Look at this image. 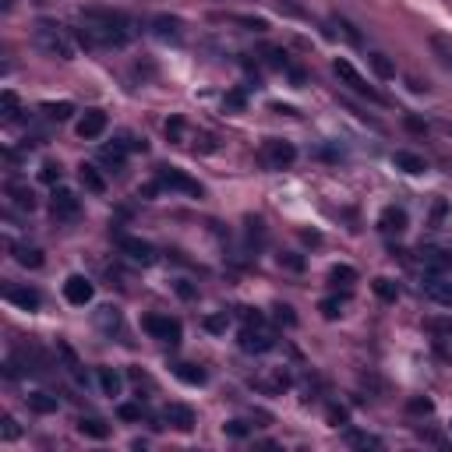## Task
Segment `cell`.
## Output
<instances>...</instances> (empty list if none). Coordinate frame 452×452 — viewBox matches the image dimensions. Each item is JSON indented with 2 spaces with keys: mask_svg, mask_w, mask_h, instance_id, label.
I'll use <instances>...</instances> for the list:
<instances>
[{
  "mask_svg": "<svg viewBox=\"0 0 452 452\" xmlns=\"http://www.w3.org/2000/svg\"><path fill=\"white\" fill-rule=\"evenodd\" d=\"M32 43H36L46 57H53V61H75V53H78L75 32L64 28V25H57V21H39V25L32 28Z\"/></svg>",
  "mask_w": 452,
  "mask_h": 452,
  "instance_id": "1",
  "label": "cell"
},
{
  "mask_svg": "<svg viewBox=\"0 0 452 452\" xmlns=\"http://www.w3.org/2000/svg\"><path fill=\"white\" fill-rule=\"evenodd\" d=\"M75 32V43L82 50H120L127 46L131 32L127 28H113V25H95V21H85L82 28H71Z\"/></svg>",
  "mask_w": 452,
  "mask_h": 452,
  "instance_id": "2",
  "label": "cell"
},
{
  "mask_svg": "<svg viewBox=\"0 0 452 452\" xmlns=\"http://www.w3.org/2000/svg\"><path fill=\"white\" fill-rule=\"evenodd\" d=\"M258 159H262V167H266V170H290V167L297 163V149H293V142L269 138V142L262 145Z\"/></svg>",
  "mask_w": 452,
  "mask_h": 452,
  "instance_id": "3",
  "label": "cell"
},
{
  "mask_svg": "<svg viewBox=\"0 0 452 452\" xmlns=\"http://www.w3.org/2000/svg\"><path fill=\"white\" fill-rule=\"evenodd\" d=\"M272 347H275V332L266 322H255V325L241 329V350L244 354H269Z\"/></svg>",
  "mask_w": 452,
  "mask_h": 452,
  "instance_id": "4",
  "label": "cell"
},
{
  "mask_svg": "<svg viewBox=\"0 0 452 452\" xmlns=\"http://www.w3.org/2000/svg\"><path fill=\"white\" fill-rule=\"evenodd\" d=\"M156 184H159L163 191H181L187 198H201V184L194 181V177H187L184 170H174V167H159Z\"/></svg>",
  "mask_w": 452,
  "mask_h": 452,
  "instance_id": "5",
  "label": "cell"
},
{
  "mask_svg": "<svg viewBox=\"0 0 452 452\" xmlns=\"http://www.w3.org/2000/svg\"><path fill=\"white\" fill-rule=\"evenodd\" d=\"M142 329L152 336V340H159V343H181V322L177 318H170V315H149L145 322H142Z\"/></svg>",
  "mask_w": 452,
  "mask_h": 452,
  "instance_id": "6",
  "label": "cell"
},
{
  "mask_svg": "<svg viewBox=\"0 0 452 452\" xmlns=\"http://www.w3.org/2000/svg\"><path fill=\"white\" fill-rule=\"evenodd\" d=\"M332 71H336V78H340V82H343V85H347L350 92H357V95L371 99V103H382V95H378V92H374L371 85H367V82H364L361 71H357L350 61H336V64H332Z\"/></svg>",
  "mask_w": 452,
  "mask_h": 452,
  "instance_id": "7",
  "label": "cell"
},
{
  "mask_svg": "<svg viewBox=\"0 0 452 452\" xmlns=\"http://www.w3.org/2000/svg\"><path fill=\"white\" fill-rule=\"evenodd\" d=\"M50 212H53V219H78V212H82V201H78V194L75 191H68V187H57L53 191V201H50Z\"/></svg>",
  "mask_w": 452,
  "mask_h": 452,
  "instance_id": "8",
  "label": "cell"
},
{
  "mask_svg": "<svg viewBox=\"0 0 452 452\" xmlns=\"http://www.w3.org/2000/svg\"><path fill=\"white\" fill-rule=\"evenodd\" d=\"M152 36L163 39V43H181L184 39L181 18H174V14H156V18H152Z\"/></svg>",
  "mask_w": 452,
  "mask_h": 452,
  "instance_id": "9",
  "label": "cell"
},
{
  "mask_svg": "<svg viewBox=\"0 0 452 452\" xmlns=\"http://www.w3.org/2000/svg\"><path fill=\"white\" fill-rule=\"evenodd\" d=\"M120 251L131 262H138V266H152L156 262V248L149 241H138V237H120Z\"/></svg>",
  "mask_w": 452,
  "mask_h": 452,
  "instance_id": "10",
  "label": "cell"
},
{
  "mask_svg": "<svg viewBox=\"0 0 452 452\" xmlns=\"http://www.w3.org/2000/svg\"><path fill=\"white\" fill-rule=\"evenodd\" d=\"M4 297H7L11 304L25 308V311H36V308L43 304V297H39L36 286H18V283H7V286H4Z\"/></svg>",
  "mask_w": 452,
  "mask_h": 452,
  "instance_id": "11",
  "label": "cell"
},
{
  "mask_svg": "<svg viewBox=\"0 0 452 452\" xmlns=\"http://www.w3.org/2000/svg\"><path fill=\"white\" fill-rule=\"evenodd\" d=\"M82 21H95V25H113V28H131L124 11H110V7H85Z\"/></svg>",
  "mask_w": 452,
  "mask_h": 452,
  "instance_id": "12",
  "label": "cell"
},
{
  "mask_svg": "<svg viewBox=\"0 0 452 452\" xmlns=\"http://www.w3.org/2000/svg\"><path fill=\"white\" fill-rule=\"evenodd\" d=\"M64 297H68L71 304L85 308V304H92V297H95V286H92L85 275H71V279L64 283Z\"/></svg>",
  "mask_w": 452,
  "mask_h": 452,
  "instance_id": "13",
  "label": "cell"
},
{
  "mask_svg": "<svg viewBox=\"0 0 452 452\" xmlns=\"http://www.w3.org/2000/svg\"><path fill=\"white\" fill-rule=\"evenodd\" d=\"M106 124H110V117H106L103 110H85L82 120H78V138H85V142L99 138V135L106 131Z\"/></svg>",
  "mask_w": 452,
  "mask_h": 452,
  "instance_id": "14",
  "label": "cell"
},
{
  "mask_svg": "<svg viewBox=\"0 0 452 452\" xmlns=\"http://www.w3.org/2000/svg\"><path fill=\"white\" fill-rule=\"evenodd\" d=\"M421 266L428 275H449L452 272V251H442V248H431L421 255Z\"/></svg>",
  "mask_w": 452,
  "mask_h": 452,
  "instance_id": "15",
  "label": "cell"
},
{
  "mask_svg": "<svg viewBox=\"0 0 452 452\" xmlns=\"http://www.w3.org/2000/svg\"><path fill=\"white\" fill-rule=\"evenodd\" d=\"M406 223H410V216H406V209H399V205H389V209H382V216H378V230H382V233H403Z\"/></svg>",
  "mask_w": 452,
  "mask_h": 452,
  "instance_id": "16",
  "label": "cell"
},
{
  "mask_svg": "<svg viewBox=\"0 0 452 452\" xmlns=\"http://www.w3.org/2000/svg\"><path fill=\"white\" fill-rule=\"evenodd\" d=\"M163 417H167V424L177 428V431H191V428H194V410L184 406V403H170V406L163 410Z\"/></svg>",
  "mask_w": 452,
  "mask_h": 452,
  "instance_id": "17",
  "label": "cell"
},
{
  "mask_svg": "<svg viewBox=\"0 0 452 452\" xmlns=\"http://www.w3.org/2000/svg\"><path fill=\"white\" fill-rule=\"evenodd\" d=\"M424 293H428L435 304L452 308V279H449V275H431V283L424 286Z\"/></svg>",
  "mask_w": 452,
  "mask_h": 452,
  "instance_id": "18",
  "label": "cell"
},
{
  "mask_svg": "<svg viewBox=\"0 0 452 452\" xmlns=\"http://www.w3.org/2000/svg\"><path fill=\"white\" fill-rule=\"evenodd\" d=\"M7 198H11V205L14 209H21V212H32L36 209V194H32V187L28 184H7Z\"/></svg>",
  "mask_w": 452,
  "mask_h": 452,
  "instance_id": "19",
  "label": "cell"
},
{
  "mask_svg": "<svg viewBox=\"0 0 452 452\" xmlns=\"http://www.w3.org/2000/svg\"><path fill=\"white\" fill-rule=\"evenodd\" d=\"M428 46H431V53L438 57V64L452 71V36H442V32H435V36H428Z\"/></svg>",
  "mask_w": 452,
  "mask_h": 452,
  "instance_id": "20",
  "label": "cell"
},
{
  "mask_svg": "<svg viewBox=\"0 0 452 452\" xmlns=\"http://www.w3.org/2000/svg\"><path fill=\"white\" fill-rule=\"evenodd\" d=\"M392 163H396V170H403V174H424V170H428V163H424L417 152H406V149H399V152L392 156Z\"/></svg>",
  "mask_w": 452,
  "mask_h": 452,
  "instance_id": "21",
  "label": "cell"
},
{
  "mask_svg": "<svg viewBox=\"0 0 452 452\" xmlns=\"http://www.w3.org/2000/svg\"><path fill=\"white\" fill-rule=\"evenodd\" d=\"M11 251H14V262H18V266H25V269H43V251H39V248H32V244H14Z\"/></svg>",
  "mask_w": 452,
  "mask_h": 452,
  "instance_id": "22",
  "label": "cell"
},
{
  "mask_svg": "<svg viewBox=\"0 0 452 452\" xmlns=\"http://www.w3.org/2000/svg\"><path fill=\"white\" fill-rule=\"evenodd\" d=\"M95 378H99V389H103V396H120V389H124V378H120L113 367H95Z\"/></svg>",
  "mask_w": 452,
  "mask_h": 452,
  "instance_id": "23",
  "label": "cell"
},
{
  "mask_svg": "<svg viewBox=\"0 0 452 452\" xmlns=\"http://www.w3.org/2000/svg\"><path fill=\"white\" fill-rule=\"evenodd\" d=\"M25 403H28V410L32 414H57V396H50V392H32V396H25Z\"/></svg>",
  "mask_w": 452,
  "mask_h": 452,
  "instance_id": "24",
  "label": "cell"
},
{
  "mask_svg": "<svg viewBox=\"0 0 452 452\" xmlns=\"http://www.w3.org/2000/svg\"><path fill=\"white\" fill-rule=\"evenodd\" d=\"M78 431H82L85 438H95V442H103V438L110 435V424H106L103 417H82V421H78Z\"/></svg>",
  "mask_w": 452,
  "mask_h": 452,
  "instance_id": "25",
  "label": "cell"
},
{
  "mask_svg": "<svg viewBox=\"0 0 452 452\" xmlns=\"http://www.w3.org/2000/svg\"><path fill=\"white\" fill-rule=\"evenodd\" d=\"M78 177H82V184H85V191H92V194H103V191H106V181H103V174H99L95 167H89V163H82Z\"/></svg>",
  "mask_w": 452,
  "mask_h": 452,
  "instance_id": "26",
  "label": "cell"
},
{
  "mask_svg": "<svg viewBox=\"0 0 452 452\" xmlns=\"http://www.w3.org/2000/svg\"><path fill=\"white\" fill-rule=\"evenodd\" d=\"M39 110H43V117H46V120H57V124H61V120H68V117L75 113V106H71L68 99H61V103H43Z\"/></svg>",
  "mask_w": 452,
  "mask_h": 452,
  "instance_id": "27",
  "label": "cell"
},
{
  "mask_svg": "<svg viewBox=\"0 0 452 452\" xmlns=\"http://www.w3.org/2000/svg\"><path fill=\"white\" fill-rule=\"evenodd\" d=\"M329 283H332V286L350 290V286L357 283V269H350V266H332V272H329Z\"/></svg>",
  "mask_w": 452,
  "mask_h": 452,
  "instance_id": "28",
  "label": "cell"
},
{
  "mask_svg": "<svg viewBox=\"0 0 452 452\" xmlns=\"http://www.w3.org/2000/svg\"><path fill=\"white\" fill-rule=\"evenodd\" d=\"M258 389H262V392H272V396H279V392L290 389V374H286V371H275L272 378H262V382H258Z\"/></svg>",
  "mask_w": 452,
  "mask_h": 452,
  "instance_id": "29",
  "label": "cell"
},
{
  "mask_svg": "<svg viewBox=\"0 0 452 452\" xmlns=\"http://www.w3.org/2000/svg\"><path fill=\"white\" fill-rule=\"evenodd\" d=\"M99 159H103L106 167H117V170H120V167H124V159H127V149H124L120 142H113V145H106V149L99 152Z\"/></svg>",
  "mask_w": 452,
  "mask_h": 452,
  "instance_id": "30",
  "label": "cell"
},
{
  "mask_svg": "<svg viewBox=\"0 0 452 452\" xmlns=\"http://www.w3.org/2000/svg\"><path fill=\"white\" fill-rule=\"evenodd\" d=\"M174 374H177L181 382H187V385H205V371H201V367H194V364H177V367H174Z\"/></svg>",
  "mask_w": 452,
  "mask_h": 452,
  "instance_id": "31",
  "label": "cell"
},
{
  "mask_svg": "<svg viewBox=\"0 0 452 452\" xmlns=\"http://www.w3.org/2000/svg\"><path fill=\"white\" fill-rule=\"evenodd\" d=\"M367 61H371V68H374V75H378L382 82H389V78H396V68L389 64V57H385V53H371Z\"/></svg>",
  "mask_w": 452,
  "mask_h": 452,
  "instance_id": "32",
  "label": "cell"
},
{
  "mask_svg": "<svg viewBox=\"0 0 452 452\" xmlns=\"http://www.w3.org/2000/svg\"><path fill=\"white\" fill-rule=\"evenodd\" d=\"M371 290H374V293H378L382 300H396V297H399V286H396L392 279H382V275H378V279L371 283Z\"/></svg>",
  "mask_w": 452,
  "mask_h": 452,
  "instance_id": "33",
  "label": "cell"
},
{
  "mask_svg": "<svg viewBox=\"0 0 452 452\" xmlns=\"http://www.w3.org/2000/svg\"><path fill=\"white\" fill-rule=\"evenodd\" d=\"M95 322H99L103 329H117V325H120V315H117V308H99V311H95Z\"/></svg>",
  "mask_w": 452,
  "mask_h": 452,
  "instance_id": "34",
  "label": "cell"
},
{
  "mask_svg": "<svg viewBox=\"0 0 452 452\" xmlns=\"http://www.w3.org/2000/svg\"><path fill=\"white\" fill-rule=\"evenodd\" d=\"M117 417H120V421H142L145 410H142V403H120V406H117Z\"/></svg>",
  "mask_w": 452,
  "mask_h": 452,
  "instance_id": "35",
  "label": "cell"
},
{
  "mask_svg": "<svg viewBox=\"0 0 452 452\" xmlns=\"http://www.w3.org/2000/svg\"><path fill=\"white\" fill-rule=\"evenodd\" d=\"M0 106H4V120H18V95L11 89L0 95Z\"/></svg>",
  "mask_w": 452,
  "mask_h": 452,
  "instance_id": "36",
  "label": "cell"
},
{
  "mask_svg": "<svg viewBox=\"0 0 452 452\" xmlns=\"http://www.w3.org/2000/svg\"><path fill=\"white\" fill-rule=\"evenodd\" d=\"M322 315H325V318H340V315H343V297H329V300H322Z\"/></svg>",
  "mask_w": 452,
  "mask_h": 452,
  "instance_id": "37",
  "label": "cell"
},
{
  "mask_svg": "<svg viewBox=\"0 0 452 452\" xmlns=\"http://www.w3.org/2000/svg\"><path fill=\"white\" fill-rule=\"evenodd\" d=\"M406 410H410V414H424V417H428V414L435 410V403H431L428 396H417V399H410V403H406Z\"/></svg>",
  "mask_w": 452,
  "mask_h": 452,
  "instance_id": "38",
  "label": "cell"
},
{
  "mask_svg": "<svg viewBox=\"0 0 452 452\" xmlns=\"http://www.w3.org/2000/svg\"><path fill=\"white\" fill-rule=\"evenodd\" d=\"M350 446H357V449H382V438H374V435H350Z\"/></svg>",
  "mask_w": 452,
  "mask_h": 452,
  "instance_id": "39",
  "label": "cell"
},
{
  "mask_svg": "<svg viewBox=\"0 0 452 452\" xmlns=\"http://www.w3.org/2000/svg\"><path fill=\"white\" fill-rule=\"evenodd\" d=\"M332 25H336V28H340V32H343V36H347L350 43H361V36H357V28H354V25H350L347 18H332Z\"/></svg>",
  "mask_w": 452,
  "mask_h": 452,
  "instance_id": "40",
  "label": "cell"
},
{
  "mask_svg": "<svg viewBox=\"0 0 452 452\" xmlns=\"http://www.w3.org/2000/svg\"><path fill=\"white\" fill-rule=\"evenodd\" d=\"M226 325H230L226 311H223V315H209V318H205V329H209V332H223Z\"/></svg>",
  "mask_w": 452,
  "mask_h": 452,
  "instance_id": "41",
  "label": "cell"
},
{
  "mask_svg": "<svg viewBox=\"0 0 452 452\" xmlns=\"http://www.w3.org/2000/svg\"><path fill=\"white\" fill-rule=\"evenodd\" d=\"M39 177H43V184H57L61 181V167H57V163H43Z\"/></svg>",
  "mask_w": 452,
  "mask_h": 452,
  "instance_id": "42",
  "label": "cell"
},
{
  "mask_svg": "<svg viewBox=\"0 0 452 452\" xmlns=\"http://www.w3.org/2000/svg\"><path fill=\"white\" fill-rule=\"evenodd\" d=\"M350 421V414H347V406H329V424H336V428H343Z\"/></svg>",
  "mask_w": 452,
  "mask_h": 452,
  "instance_id": "43",
  "label": "cell"
},
{
  "mask_svg": "<svg viewBox=\"0 0 452 452\" xmlns=\"http://www.w3.org/2000/svg\"><path fill=\"white\" fill-rule=\"evenodd\" d=\"M223 431H226L230 438H244V435H248V424H244V421H226Z\"/></svg>",
  "mask_w": 452,
  "mask_h": 452,
  "instance_id": "44",
  "label": "cell"
},
{
  "mask_svg": "<svg viewBox=\"0 0 452 452\" xmlns=\"http://www.w3.org/2000/svg\"><path fill=\"white\" fill-rule=\"evenodd\" d=\"M167 138H170V142H181V138H184V120H181V117L167 120Z\"/></svg>",
  "mask_w": 452,
  "mask_h": 452,
  "instance_id": "45",
  "label": "cell"
},
{
  "mask_svg": "<svg viewBox=\"0 0 452 452\" xmlns=\"http://www.w3.org/2000/svg\"><path fill=\"white\" fill-rule=\"evenodd\" d=\"M244 103H248V99H244V92H230V95L223 99V106H226L230 113H233V110H244Z\"/></svg>",
  "mask_w": 452,
  "mask_h": 452,
  "instance_id": "46",
  "label": "cell"
},
{
  "mask_svg": "<svg viewBox=\"0 0 452 452\" xmlns=\"http://www.w3.org/2000/svg\"><path fill=\"white\" fill-rule=\"evenodd\" d=\"M0 438H4V442H14V438H18V424H14V417H4V428H0Z\"/></svg>",
  "mask_w": 452,
  "mask_h": 452,
  "instance_id": "47",
  "label": "cell"
},
{
  "mask_svg": "<svg viewBox=\"0 0 452 452\" xmlns=\"http://www.w3.org/2000/svg\"><path fill=\"white\" fill-rule=\"evenodd\" d=\"M275 318H279L283 325H297V318H293V308H286V304H279V308H275Z\"/></svg>",
  "mask_w": 452,
  "mask_h": 452,
  "instance_id": "48",
  "label": "cell"
},
{
  "mask_svg": "<svg viewBox=\"0 0 452 452\" xmlns=\"http://www.w3.org/2000/svg\"><path fill=\"white\" fill-rule=\"evenodd\" d=\"M406 127H410V131H428V124L417 120V117H406Z\"/></svg>",
  "mask_w": 452,
  "mask_h": 452,
  "instance_id": "49",
  "label": "cell"
},
{
  "mask_svg": "<svg viewBox=\"0 0 452 452\" xmlns=\"http://www.w3.org/2000/svg\"><path fill=\"white\" fill-rule=\"evenodd\" d=\"M177 293H181L184 300H191V297H194V286H187V283H177Z\"/></svg>",
  "mask_w": 452,
  "mask_h": 452,
  "instance_id": "50",
  "label": "cell"
},
{
  "mask_svg": "<svg viewBox=\"0 0 452 452\" xmlns=\"http://www.w3.org/2000/svg\"><path fill=\"white\" fill-rule=\"evenodd\" d=\"M449 135H452V127H449Z\"/></svg>",
  "mask_w": 452,
  "mask_h": 452,
  "instance_id": "51",
  "label": "cell"
}]
</instances>
